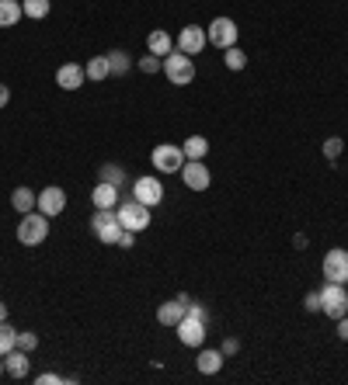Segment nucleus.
I'll list each match as a JSON object with an SVG mask.
<instances>
[{"mask_svg": "<svg viewBox=\"0 0 348 385\" xmlns=\"http://www.w3.org/2000/svg\"><path fill=\"white\" fill-rule=\"evenodd\" d=\"M223 361H227V354H223V351H216V347H199L195 368H199L202 375H216V371L223 368Z\"/></svg>", "mask_w": 348, "mask_h": 385, "instance_id": "obj_15", "label": "nucleus"}, {"mask_svg": "<svg viewBox=\"0 0 348 385\" xmlns=\"http://www.w3.org/2000/svg\"><path fill=\"white\" fill-rule=\"evenodd\" d=\"M21 18H25L21 0H0V28H14Z\"/></svg>", "mask_w": 348, "mask_h": 385, "instance_id": "obj_19", "label": "nucleus"}, {"mask_svg": "<svg viewBox=\"0 0 348 385\" xmlns=\"http://www.w3.org/2000/svg\"><path fill=\"white\" fill-rule=\"evenodd\" d=\"M21 11H25V18H31V21H42L49 14V0H21Z\"/></svg>", "mask_w": 348, "mask_h": 385, "instance_id": "obj_26", "label": "nucleus"}, {"mask_svg": "<svg viewBox=\"0 0 348 385\" xmlns=\"http://www.w3.org/2000/svg\"><path fill=\"white\" fill-rule=\"evenodd\" d=\"M206 38H209V46H216V49L237 46V25H234V18H213V25L206 28Z\"/></svg>", "mask_w": 348, "mask_h": 385, "instance_id": "obj_6", "label": "nucleus"}, {"mask_svg": "<svg viewBox=\"0 0 348 385\" xmlns=\"http://www.w3.org/2000/svg\"><path fill=\"white\" fill-rule=\"evenodd\" d=\"M11 205H14V212H35V205H39V195L31 191V188H14V195H11Z\"/></svg>", "mask_w": 348, "mask_h": 385, "instance_id": "obj_21", "label": "nucleus"}, {"mask_svg": "<svg viewBox=\"0 0 348 385\" xmlns=\"http://www.w3.org/2000/svg\"><path fill=\"white\" fill-rule=\"evenodd\" d=\"M94 236H98V243L115 247V243H119V236H122V222H108V226H101V230H94Z\"/></svg>", "mask_w": 348, "mask_h": 385, "instance_id": "obj_27", "label": "nucleus"}, {"mask_svg": "<svg viewBox=\"0 0 348 385\" xmlns=\"http://www.w3.org/2000/svg\"><path fill=\"white\" fill-rule=\"evenodd\" d=\"M342 150H345V139H342V135H327V139H324V156H327V160H338Z\"/></svg>", "mask_w": 348, "mask_h": 385, "instance_id": "obj_30", "label": "nucleus"}, {"mask_svg": "<svg viewBox=\"0 0 348 385\" xmlns=\"http://www.w3.org/2000/svg\"><path fill=\"white\" fill-rule=\"evenodd\" d=\"M164 77L171 80L174 87H188V83L195 80V63H192V56H185L182 49L164 56Z\"/></svg>", "mask_w": 348, "mask_h": 385, "instance_id": "obj_2", "label": "nucleus"}, {"mask_svg": "<svg viewBox=\"0 0 348 385\" xmlns=\"http://www.w3.org/2000/svg\"><path fill=\"white\" fill-rule=\"evenodd\" d=\"M66 382L63 375H56V371H42V375H35V385H59Z\"/></svg>", "mask_w": 348, "mask_h": 385, "instance_id": "obj_33", "label": "nucleus"}, {"mask_svg": "<svg viewBox=\"0 0 348 385\" xmlns=\"http://www.w3.org/2000/svg\"><path fill=\"white\" fill-rule=\"evenodd\" d=\"M46 236H49V215H42L39 208L35 212H25L21 222H18V243L39 247V243H46Z\"/></svg>", "mask_w": 348, "mask_h": 385, "instance_id": "obj_1", "label": "nucleus"}, {"mask_svg": "<svg viewBox=\"0 0 348 385\" xmlns=\"http://www.w3.org/2000/svg\"><path fill=\"white\" fill-rule=\"evenodd\" d=\"M91 202H94V208H119V188L98 180L94 191H91Z\"/></svg>", "mask_w": 348, "mask_h": 385, "instance_id": "obj_16", "label": "nucleus"}, {"mask_svg": "<svg viewBox=\"0 0 348 385\" xmlns=\"http://www.w3.org/2000/svg\"><path fill=\"white\" fill-rule=\"evenodd\" d=\"M303 309H307V312H317V309H321V292H307V295H303Z\"/></svg>", "mask_w": 348, "mask_h": 385, "instance_id": "obj_32", "label": "nucleus"}, {"mask_svg": "<svg viewBox=\"0 0 348 385\" xmlns=\"http://www.w3.org/2000/svg\"><path fill=\"white\" fill-rule=\"evenodd\" d=\"M182 180H185L188 191H206L209 184H213V174H209V167L202 163V160H185V167H182Z\"/></svg>", "mask_w": 348, "mask_h": 385, "instance_id": "obj_9", "label": "nucleus"}, {"mask_svg": "<svg viewBox=\"0 0 348 385\" xmlns=\"http://www.w3.org/2000/svg\"><path fill=\"white\" fill-rule=\"evenodd\" d=\"M119 222H122V230H133V232H143L154 219H150V205H143V202H119Z\"/></svg>", "mask_w": 348, "mask_h": 385, "instance_id": "obj_4", "label": "nucleus"}, {"mask_svg": "<svg viewBox=\"0 0 348 385\" xmlns=\"http://www.w3.org/2000/svg\"><path fill=\"white\" fill-rule=\"evenodd\" d=\"M146 52H154V56H171V52H174V38H171V35H167V31H164V28H157V31H150V35H146Z\"/></svg>", "mask_w": 348, "mask_h": 385, "instance_id": "obj_18", "label": "nucleus"}, {"mask_svg": "<svg viewBox=\"0 0 348 385\" xmlns=\"http://www.w3.org/2000/svg\"><path fill=\"white\" fill-rule=\"evenodd\" d=\"M133 198L136 202H143V205H161L164 202V184L161 178H154V174H143V178H136L133 184Z\"/></svg>", "mask_w": 348, "mask_h": 385, "instance_id": "obj_8", "label": "nucleus"}, {"mask_svg": "<svg viewBox=\"0 0 348 385\" xmlns=\"http://www.w3.org/2000/svg\"><path fill=\"white\" fill-rule=\"evenodd\" d=\"M321 271H324V278H327V282L348 284V250H342V247L327 250V254H324Z\"/></svg>", "mask_w": 348, "mask_h": 385, "instance_id": "obj_7", "label": "nucleus"}, {"mask_svg": "<svg viewBox=\"0 0 348 385\" xmlns=\"http://www.w3.org/2000/svg\"><path fill=\"white\" fill-rule=\"evenodd\" d=\"M219 351H223V354H227V358H234V354H237V351H241V340H237V337H227V340H223V347H219Z\"/></svg>", "mask_w": 348, "mask_h": 385, "instance_id": "obj_34", "label": "nucleus"}, {"mask_svg": "<svg viewBox=\"0 0 348 385\" xmlns=\"http://www.w3.org/2000/svg\"><path fill=\"white\" fill-rule=\"evenodd\" d=\"M0 319H7V302L0 299Z\"/></svg>", "mask_w": 348, "mask_h": 385, "instance_id": "obj_39", "label": "nucleus"}, {"mask_svg": "<svg viewBox=\"0 0 348 385\" xmlns=\"http://www.w3.org/2000/svg\"><path fill=\"white\" fill-rule=\"evenodd\" d=\"M206 46H209V38H206V31L199 25H185L178 31V42H174V49H182L185 56H199Z\"/></svg>", "mask_w": 348, "mask_h": 385, "instance_id": "obj_11", "label": "nucleus"}, {"mask_svg": "<svg viewBox=\"0 0 348 385\" xmlns=\"http://www.w3.org/2000/svg\"><path fill=\"white\" fill-rule=\"evenodd\" d=\"M321 312H327L331 319L348 316V288L338 282H327L321 288Z\"/></svg>", "mask_w": 348, "mask_h": 385, "instance_id": "obj_3", "label": "nucleus"}, {"mask_svg": "<svg viewBox=\"0 0 348 385\" xmlns=\"http://www.w3.org/2000/svg\"><path fill=\"white\" fill-rule=\"evenodd\" d=\"M185 312H188V306L182 299H167V302L157 306V323H161V327H178V323L185 319Z\"/></svg>", "mask_w": 348, "mask_h": 385, "instance_id": "obj_14", "label": "nucleus"}, {"mask_svg": "<svg viewBox=\"0 0 348 385\" xmlns=\"http://www.w3.org/2000/svg\"><path fill=\"white\" fill-rule=\"evenodd\" d=\"M223 66H227V70H234V73H237V70H244V66H247V52L237 49V46L223 49Z\"/></svg>", "mask_w": 348, "mask_h": 385, "instance_id": "obj_25", "label": "nucleus"}, {"mask_svg": "<svg viewBox=\"0 0 348 385\" xmlns=\"http://www.w3.org/2000/svg\"><path fill=\"white\" fill-rule=\"evenodd\" d=\"M150 163H154L157 174H174V170L185 167V153H182V146H174V143H161V146H154Z\"/></svg>", "mask_w": 348, "mask_h": 385, "instance_id": "obj_5", "label": "nucleus"}, {"mask_svg": "<svg viewBox=\"0 0 348 385\" xmlns=\"http://www.w3.org/2000/svg\"><path fill=\"white\" fill-rule=\"evenodd\" d=\"M87 73H84L81 63H63L59 70H56V83L63 87V91H81Z\"/></svg>", "mask_w": 348, "mask_h": 385, "instance_id": "obj_13", "label": "nucleus"}, {"mask_svg": "<svg viewBox=\"0 0 348 385\" xmlns=\"http://www.w3.org/2000/svg\"><path fill=\"white\" fill-rule=\"evenodd\" d=\"M108 66H111V77H126L129 73V52H122V49H115V52H108Z\"/></svg>", "mask_w": 348, "mask_h": 385, "instance_id": "obj_24", "label": "nucleus"}, {"mask_svg": "<svg viewBox=\"0 0 348 385\" xmlns=\"http://www.w3.org/2000/svg\"><path fill=\"white\" fill-rule=\"evenodd\" d=\"M293 247H296V250H303V247H307V236H303V232H296V236H293Z\"/></svg>", "mask_w": 348, "mask_h": 385, "instance_id": "obj_38", "label": "nucleus"}, {"mask_svg": "<svg viewBox=\"0 0 348 385\" xmlns=\"http://www.w3.org/2000/svg\"><path fill=\"white\" fill-rule=\"evenodd\" d=\"M133 243H136V232L133 230H122V236H119V247H126V250H129Z\"/></svg>", "mask_w": 348, "mask_h": 385, "instance_id": "obj_35", "label": "nucleus"}, {"mask_svg": "<svg viewBox=\"0 0 348 385\" xmlns=\"http://www.w3.org/2000/svg\"><path fill=\"white\" fill-rule=\"evenodd\" d=\"M136 66H139L146 77H150V73H164V59H161V56H154V52L139 56V63H136Z\"/></svg>", "mask_w": 348, "mask_h": 385, "instance_id": "obj_29", "label": "nucleus"}, {"mask_svg": "<svg viewBox=\"0 0 348 385\" xmlns=\"http://www.w3.org/2000/svg\"><path fill=\"white\" fill-rule=\"evenodd\" d=\"M4 371H7L11 379H28V351L14 347L11 354H4Z\"/></svg>", "mask_w": 348, "mask_h": 385, "instance_id": "obj_17", "label": "nucleus"}, {"mask_svg": "<svg viewBox=\"0 0 348 385\" xmlns=\"http://www.w3.org/2000/svg\"><path fill=\"white\" fill-rule=\"evenodd\" d=\"M334 323H338V337H342V340H348V316L334 319Z\"/></svg>", "mask_w": 348, "mask_h": 385, "instance_id": "obj_36", "label": "nucleus"}, {"mask_svg": "<svg viewBox=\"0 0 348 385\" xmlns=\"http://www.w3.org/2000/svg\"><path fill=\"white\" fill-rule=\"evenodd\" d=\"M39 212H42V215H49V219H53V215H59V212H63V208H66V191H63V188H56V184H49V188H42V191H39Z\"/></svg>", "mask_w": 348, "mask_h": 385, "instance_id": "obj_12", "label": "nucleus"}, {"mask_svg": "<svg viewBox=\"0 0 348 385\" xmlns=\"http://www.w3.org/2000/svg\"><path fill=\"white\" fill-rule=\"evenodd\" d=\"M98 180H105V184H115V188H122L126 184V170L119 167V163H105L101 167V178Z\"/></svg>", "mask_w": 348, "mask_h": 385, "instance_id": "obj_28", "label": "nucleus"}, {"mask_svg": "<svg viewBox=\"0 0 348 385\" xmlns=\"http://www.w3.org/2000/svg\"><path fill=\"white\" fill-rule=\"evenodd\" d=\"M18 347L31 354V351L39 347V334H35V330H18Z\"/></svg>", "mask_w": 348, "mask_h": 385, "instance_id": "obj_31", "label": "nucleus"}, {"mask_svg": "<svg viewBox=\"0 0 348 385\" xmlns=\"http://www.w3.org/2000/svg\"><path fill=\"white\" fill-rule=\"evenodd\" d=\"M0 375H4V358H0Z\"/></svg>", "mask_w": 348, "mask_h": 385, "instance_id": "obj_40", "label": "nucleus"}, {"mask_svg": "<svg viewBox=\"0 0 348 385\" xmlns=\"http://www.w3.org/2000/svg\"><path fill=\"white\" fill-rule=\"evenodd\" d=\"M14 347H18V330H14L7 319H0V358L11 354Z\"/></svg>", "mask_w": 348, "mask_h": 385, "instance_id": "obj_23", "label": "nucleus"}, {"mask_svg": "<svg viewBox=\"0 0 348 385\" xmlns=\"http://www.w3.org/2000/svg\"><path fill=\"white\" fill-rule=\"evenodd\" d=\"M84 73L94 80V83H101V80L111 77V66H108V56H91V63L84 66Z\"/></svg>", "mask_w": 348, "mask_h": 385, "instance_id": "obj_22", "label": "nucleus"}, {"mask_svg": "<svg viewBox=\"0 0 348 385\" xmlns=\"http://www.w3.org/2000/svg\"><path fill=\"white\" fill-rule=\"evenodd\" d=\"M182 153H185V160H206L209 139H206V135H188L185 143H182Z\"/></svg>", "mask_w": 348, "mask_h": 385, "instance_id": "obj_20", "label": "nucleus"}, {"mask_svg": "<svg viewBox=\"0 0 348 385\" xmlns=\"http://www.w3.org/2000/svg\"><path fill=\"white\" fill-rule=\"evenodd\" d=\"M174 334H178V340H182L185 347H202V344H206V319L185 312V319L174 327Z\"/></svg>", "mask_w": 348, "mask_h": 385, "instance_id": "obj_10", "label": "nucleus"}, {"mask_svg": "<svg viewBox=\"0 0 348 385\" xmlns=\"http://www.w3.org/2000/svg\"><path fill=\"white\" fill-rule=\"evenodd\" d=\"M7 101H11V87L0 83V108H7Z\"/></svg>", "mask_w": 348, "mask_h": 385, "instance_id": "obj_37", "label": "nucleus"}]
</instances>
